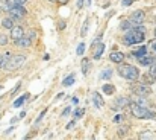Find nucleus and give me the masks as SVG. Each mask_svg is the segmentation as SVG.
<instances>
[{
  "label": "nucleus",
  "mask_w": 156,
  "mask_h": 140,
  "mask_svg": "<svg viewBox=\"0 0 156 140\" xmlns=\"http://www.w3.org/2000/svg\"><path fill=\"white\" fill-rule=\"evenodd\" d=\"M24 62H26V55H14V56H11L8 61V66H6V70L9 72H12V70H18L21 69L23 66H24Z\"/></svg>",
  "instance_id": "obj_4"
},
{
  "label": "nucleus",
  "mask_w": 156,
  "mask_h": 140,
  "mask_svg": "<svg viewBox=\"0 0 156 140\" xmlns=\"http://www.w3.org/2000/svg\"><path fill=\"white\" fill-rule=\"evenodd\" d=\"M80 66H82V73H83V75H87L88 70H89V61L85 58V60H82V64H80Z\"/></svg>",
  "instance_id": "obj_27"
},
{
  "label": "nucleus",
  "mask_w": 156,
  "mask_h": 140,
  "mask_svg": "<svg viewBox=\"0 0 156 140\" xmlns=\"http://www.w3.org/2000/svg\"><path fill=\"white\" fill-rule=\"evenodd\" d=\"M64 27H65V21H61L59 23V29H64Z\"/></svg>",
  "instance_id": "obj_44"
},
{
  "label": "nucleus",
  "mask_w": 156,
  "mask_h": 140,
  "mask_svg": "<svg viewBox=\"0 0 156 140\" xmlns=\"http://www.w3.org/2000/svg\"><path fill=\"white\" fill-rule=\"evenodd\" d=\"M83 113H85V111H83L82 108H79V110H76V111H74V117H82V116H83Z\"/></svg>",
  "instance_id": "obj_33"
},
{
  "label": "nucleus",
  "mask_w": 156,
  "mask_h": 140,
  "mask_svg": "<svg viewBox=\"0 0 156 140\" xmlns=\"http://www.w3.org/2000/svg\"><path fill=\"white\" fill-rule=\"evenodd\" d=\"M139 140H155V139H153L152 132H148V131H142L141 134H139Z\"/></svg>",
  "instance_id": "obj_26"
},
{
  "label": "nucleus",
  "mask_w": 156,
  "mask_h": 140,
  "mask_svg": "<svg viewBox=\"0 0 156 140\" xmlns=\"http://www.w3.org/2000/svg\"><path fill=\"white\" fill-rule=\"evenodd\" d=\"M155 82V78L150 75V73H146L144 76H142V81H141V84H146V85H152Z\"/></svg>",
  "instance_id": "obj_18"
},
{
  "label": "nucleus",
  "mask_w": 156,
  "mask_h": 140,
  "mask_svg": "<svg viewBox=\"0 0 156 140\" xmlns=\"http://www.w3.org/2000/svg\"><path fill=\"white\" fill-rule=\"evenodd\" d=\"M83 52H85V43H80L77 46V49H76V53H77L79 56H82L83 55Z\"/></svg>",
  "instance_id": "obj_30"
},
{
  "label": "nucleus",
  "mask_w": 156,
  "mask_h": 140,
  "mask_svg": "<svg viewBox=\"0 0 156 140\" xmlns=\"http://www.w3.org/2000/svg\"><path fill=\"white\" fill-rule=\"evenodd\" d=\"M102 91H103L105 95H112L114 91H115V87L111 85V84H105L103 87H102Z\"/></svg>",
  "instance_id": "obj_21"
},
{
  "label": "nucleus",
  "mask_w": 156,
  "mask_h": 140,
  "mask_svg": "<svg viewBox=\"0 0 156 140\" xmlns=\"http://www.w3.org/2000/svg\"><path fill=\"white\" fill-rule=\"evenodd\" d=\"M0 90H2V87H0Z\"/></svg>",
  "instance_id": "obj_49"
},
{
  "label": "nucleus",
  "mask_w": 156,
  "mask_h": 140,
  "mask_svg": "<svg viewBox=\"0 0 156 140\" xmlns=\"http://www.w3.org/2000/svg\"><path fill=\"white\" fill-rule=\"evenodd\" d=\"M6 44H8V37L0 34V46H6Z\"/></svg>",
  "instance_id": "obj_32"
},
{
  "label": "nucleus",
  "mask_w": 156,
  "mask_h": 140,
  "mask_svg": "<svg viewBox=\"0 0 156 140\" xmlns=\"http://www.w3.org/2000/svg\"><path fill=\"white\" fill-rule=\"evenodd\" d=\"M73 84H74V75H70V76H67V78L62 81V85L64 87H70Z\"/></svg>",
  "instance_id": "obj_24"
},
{
  "label": "nucleus",
  "mask_w": 156,
  "mask_h": 140,
  "mask_svg": "<svg viewBox=\"0 0 156 140\" xmlns=\"http://www.w3.org/2000/svg\"><path fill=\"white\" fill-rule=\"evenodd\" d=\"M58 3L59 5H65V3H68V0H58Z\"/></svg>",
  "instance_id": "obj_43"
},
{
  "label": "nucleus",
  "mask_w": 156,
  "mask_h": 140,
  "mask_svg": "<svg viewBox=\"0 0 156 140\" xmlns=\"http://www.w3.org/2000/svg\"><path fill=\"white\" fill-rule=\"evenodd\" d=\"M138 62L141 64V66H153L155 64V56H150V55H146V56H141V58H138Z\"/></svg>",
  "instance_id": "obj_13"
},
{
  "label": "nucleus",
  "mask_w": 156,
  "mask_h": 140,
  "mask_svg": "<svg viewBox=\"0 0 156 140\" xmlns=\"http://www.w3.org/2000/svg\"><path fill=\"white\" fill-rule=\"evenodd\" d=\"M144 20H146V12L141 11V9L133 11V12L130 14V17H129V21L133 25V26H139V25H142Z\"/></svg>",
  "instance_id": "obj_7"
},
{
  "label": "nucleus",
  "mask_w": 156,
  "mask_h": 140,
  "mask_svg": "<svg viewBox=\"0 0 156 140\" xmlns=\"http://www.w3.org/2000/svg\"><path fill=\"white\" fill-rule=\"evenodd\" d=\"M132 91H133V95H138V96H144L147 97L150 96L153 91H152V88L150 85H146V84H132Z\"/></svg>",
  "instance_id": "obj_5"
},
{
  "label": "nucleus",
  "mask_w": 156,
  "mask_h": 140,
  "mask_svg": "<svg viewBox=\"0 0 156 140\" xmlns=\"http://www.w3.org/2000/svg\"><path fill=\"white\" fill-rule=\"evenodd\" d=\"M2 25H3V27H6V29H14V20L9 17V18H3L2 20Z\"/></svg>",
  "instance_id": "obj_19"
},
{
  "label": "nucleus",
  "mask_w": 156,
  "mask_h": 140,
  "mask_svg": "<svg viewBox=\"0 0 156 140\" xmlns=\"http://www.w3.org/2000/svg\"><path fill=\"white\" fill-rule=\"evenodd\" d=\"M35 134H36V132H35V131H32V132H30V134H27V136H26V137H24V139H30V137H34V136H35Z\"/></svg>",
  "instance_id": "obj_42"
},
{
  "label": "nucleus",
  "mask_w": 156,
  "mask_h": 140,
  "mask_svg": "<svg viewBox=\"0 0 156 140\" xmlns=\"http://www.w3.org/2000/svg\"><path fill=\"white\" fill-rule=\"evenodd\" d=\"M49 2H58V0H49Z\"/></svg>",
  "instance_id": "obj_47"
},
{
  "label": "nucleus",
  "mask_w": 156,
  "mask_h": 140,
  "mask_svg": "<svg viewBox=\"0 0 156 140\" xmlns=\"http://www.w3.org/2000/svg\"><path fill=\"white\" fill-rule=\"evenodd\" d=\"M123 119H124V116H121V114H117V116L114 117V122H115V123H120Z\"/></svg>",
  "instance_id": "obj_34"
},
{
  "label": "nucleus",
  "mask_w": 156,
  "mask_h": 140,
  "mask_svg": "<svg viewBox=\"0 0 156 140\" xmlns=\"http://www.w3.org/2000/svg\"><path fill=\"white\" fill-rule=\"evenodd\" d=\"M9 15L12 20H21V18L26 15V8L23 6H12L9 11Z\"/></svg>",
  "instance_id": "obj_8"
},
{
  "label": "nucleus",
  "mask_w": 156,
  "mask_h": 140,
  "mask_svg": "<svg viewBox=\"0 0 156 140\" xmlns=\"http://www.w3.org/2000/svg\"><path fill=\"white\" fill-rule=\"evenodd\" d=\"M23 37H24V31H23L21 26H15L14 29H11V38H12L14 41H18V40L23 38Z\"/></svg>",
  "instance_id": "obj_9"
},
{
  "label": "nucleus",
  "mask_w": 156,
  "mask_h": 140,
  "mask_svg": "<svg viewBox=\"0 0 156 140\" xmlns=\"http://www.w3.org/2000/svg\"><path fill=\"white\" fill-rule=\"evenodd\" d=\"M155 37H156V29H155Z\"/></svg>",
  "instance_id": "obj_48"
},
{
  "label": "nucleus",
  "mask_w": 156,
  "mask_h": 140,
  "mask_svg": "<svg viewBox=\"0 0 156 140\" xmlns=\"http://www.w3.org/2000/svg\"><path fill=\"white\" fill-rule=\"evenodd\" d=\"M8 61H9L8 56H2V55H0V69H6Z\"/></svg>",
  "instance_id": "obj_29"
},
{
  "label": "nucleus",
  "mask_w": 156,
  "mask_h": 140,
  "mask_svg": "<svg viewBox=\"0 0 156 140\" xmlns=\"http://www.w3.org/2000/svg\"><path fill=\"white\" fill-rule=\"evenodd\" d=\"M130 104H132V102H130L129 97H126V96H120V97H117V99H115V101L112 102L111 108H112L114 111H120V110H124L126 107H129Z\"/></svg>",
  "instance_id": "obj_6"
},
{
  "label": "nucleus",
  "mask_w": 156,
  "mask_h": 140,
  "mask_svg": "<svg viewBox=\"0 0 156 140\" xmlns=\"http://www.w3.org/2000/svg\"><path fill=\"white\" fill-rule=\"evenodd\" d=\"M74 125H76V122H70L68 125H67V130H71V128H73Z\"/></svg>",
  "instance_id": "obj_41"
},
{
  "label": "nucleus",
  "mask_w": 156,
  "mask_h": 140,
  "mask_svg": "<svg viewBox=\"0 0 156 140\" xmlns=\"http://www.w3.org/2000/svg\"><path fill=\"white\" fill-rule=\"evenodd\" d=\"M83 3H85V0H77V5H76V8H77V9H82V8H83Z\"/></svg>",
  "instance_id": "obj_37"
},
{
  "label": "nucleus",
  "mask_w": 156,
  "mask_h": 140,
  "mask_svg": "<svg viewBox=\"0 0 156 140\" xmlns=\"http://www.w3.org/2000/svg\"><path fill=\"white\" fill-rule=\"evenodd\" d=\"M147 50H148L147 47H146V46H142V47H139L138 50H135L132 55H133V56L138 60V58H141V56H146V55H147Z\"/></svg>",
  "instance_id": "obj_15"
},
{
  "label": "nucleus",
  "mask_w": 156,
  "mask_h": 140,
  "mask_svg": "<svg viewBox=\"0 0 156 140\" xmlns=\"http://www.w3.org/2000/svg\"><path fill=\"white\" fill-rule=\"evenodd\" d=\"M88 27H89V20H85L83 21V26H82V31H80V37H87L88 34Z\"/></svg>",
  "instance_id": "obj_25"
},
{
  "label": "nucleus",
  "mask_w": 156,
  "mask_h": 140,
  "mask_svg": "<svg viewBox=\"0 0 156 140\" xmlns=\"http://www.w3.org/2000/svg\"><path fill=\"white\" fill-rule=\"evenodd\" d=\"M77 102H79V99H77V97H73V104H76V105H77Z\"/></svg>",
  "instance_id": "obj_45"
},
{
  "label": "nucleus",
  "mask_w": 156,
  "mask_h": 140,
  "mask_svg": "<svg viewBox=\"0 0 156 140\" xmlns=\"http://www.w3.org/2000/svg\"><path fill=\"white\" fill-rule=\"evenodd\" d=\"M94 46H95V49H94V52H93V56H94V60H100V56L103 55V50H105V44L94 43Z\"/></svg>",
  "instance_id": "obj_11"
},
{
  "label": "nucleus",
  "mask_w": 156,
  "mask_h": 140,
  "mask_svg": "<svg viewBox=\"0 0 156 140\" xmlns=\"http://www.w3.org/2000/svg\"><path fill=\"white\" fill-rule=\"evenodd\" d=\"M47 113V108H46V110H43V111H41V114H40V117H38V119H36V123L40 122V120H41V119H43V116L44 114Z\"/></svg>",
  "instance_id": "obj_39"
},
{
  "label": "nucleus",
  "mask_w": 156,
  "mask_h": 140,
  "mask_svg": "<svg viewBox=\"0 0 156 140\" xmlns=\"http://www.w3.org/2000/svg\"><path fill=\"white\" fill-rule=\"evenodd\" d=\"M87 5H88V6H89V5H91V0H87Z\"/></svg>",
  "instance_id": "obj_46"
},
{
  "label": "nucleus",
  "mask_w": 156,
  "mask_h": 140,
  "mask_svg": "<svg viewBox=\"0 0 156 140\" xmlns=\"http://www.w3.org/2000/svg\"><path fill=\"white\" fill-rule=\"evenodd\" d=\"M99 78L102 79V81H108V79L112 78V69H105L102 73H100V76Z\"/></svg>",
  "instance_id": "obj_16"
},
{
  "label": "nucleus",
  "mask_w": 156,
  "mask_h": 140,
  "mask_svg": "<svg viewBox=\"0 0 156 140\" xmlns=\"http://www.w3.org/2000/svg\"><path fill=\"white\" fill-rule=\"evenodd\" d=\"M127 132H129V125H121V126H118V131H117L118 137H121L123 139Z\"/></svg>",
  "instance_id": "obj_20"
},
{
  "label": "nucleus",
  "mask_w": 156,
  "mask_h": 140,
  "mask_svg": "<svg viewBox=\"0 0 156 140\" xmlns=\"http://www.w3.org/2000/svg\"><path fill=\"white\" fill-rule=\"evenodd\" d=\"M146 38V29L142 26H135L126 31V35H124V43L130 46V44H138V43H142Z\"/></svg>",
  "instance_id": "obj_1"
},
{
  "label": "nucleus",
  "mask_w": 156,
  "mask_h": 140,
  "mask_svg": "<svg viewBox=\"0 0 156 140\" xmlns=\"http://www.w3.org/2000/svg\"><path fill=\"white\" fill-rule=\"evenodd\" d=\"M27 97H29V95H23L21 97H18V99H15V102H14V108H20L21 105L24 104V101H26Z\"/></svg>",
  "instance_id": "obj_22"
},
{
  "label": "nucleus",
  "mask_w": 156,
  "mask_h": 140,
  "mask_svg": "<svg viewBox=\"0 0 156 140\" xmlns=\"http://www.w3.org/2000/svg\"><path fill=\"white\" fill-rule=\"evenodd\" d=\"M130 102L139 105V107H144V108H147V105H150L146 97H144V96H138V95H133V96L130 97Z\"/></svg>",
  "instance_id": "obj_10"
},
{
  "label": "nucleus",
  "mask_w": 156,
  "mask_h": 140,
  "mask_svg": "<svg viewBox=\"0 0 156 140\" xmlns=\"http://www.w3.org/2000/svg\"><path fill=\"white\" fill-rule=\"evenodd\" d=\"M118 73L121 75L123 78H126L127 81H136L139 76V70L135 67V66H130V64H124L118 69Z\"/></svg>",
  "instance_id": "obj_3"
},
{
  "label": "nucleus",
  "mask_w": 156,
  "mask_h": 140,
  "mask_svg": "<svg viewBox=\"0 0 156 140\" xmlns=\"http://www.w3.org/2000/svg\"><path fill=\"white\" fill-rule=\"evenodd\" d=\"M18 88H20V82H18L17 84V87L14 88V90H12V91H11V96H15V93H17L18 91Z\"/></svg>",
  "instance_id": "obj_38"
},
{
  "label": "nucleus",
  "mask_w": 156,
  "mask_h": 140,
  "mask_svg": "<svg viewBox=\"0 0 156 140\" xmlns=\"http://www.w3.org/2000/svg\"><path fill=\"white\" fill-rule=\"evenodd\" d=\"M147 49L152 52V55L156 58V40H153V41H150V43H148V47H147Z\"/></svg>",
  "instance_id": "obj_28"
},
{
  "label": "nucleus",
  "mask_w": 156,
  "mask_h": 140,
  "mask_svg": "<svg viewBox=\"0 0 156 140\" xmlns=\"http://www.w3.org/2000/svg\"><path fill=\"white\" fill-rule=\"evenodd\" d=\"M132 3H133V0H123V2H121L123 6H130Z\"/></svg>",
  "instance_id": "obj_36"
},
{
  "label": "nucleus",
  "mask_w": 156,
  "mask_h": 140,
  "mask_svg": "<svg viewBox=\"0 0 156 140\" xmlns=\"http://www.w3.org/2000/svg\"><path fill=\"white\" fill-rule=\"evenodd\" d=\"M15 44H17L18 47H29V46L32 44V40H30L29 37H26V35H24L23 38H20L18 41H15Z\"/></svg>",
  "instance_id": "obj_14"
},
{
  "label": "nucleus",
  "mask_w": 156,
  "mask_h": 140,
  "mask_svg": "<svg viewBox=\"0 0 156 140\" xmlns=\"http://www.w3.org/2000/svg\"><path fill=\"white\" fill-rule=\"evenodd\" d=\"M129 108H130L132 116L136 117V119H153V120H156V113L152 111V110H148V108L139 107V105L133 104V102L129 105Z\"/></svg>",
  "instance_id": "obj_2"
},
{
  "label": "nucleus",
  "mask_w": 156,
  "mask_h": 140,
  "mask_svg": "<svg viewBox=\"0 0 156 140\" xmlns=\"http://www.w3.org/2000/svg\"><path fill=\"white\" fill-rule=\"evenodd\" d=\"M148 73H150V75L156 79V62L153 64V66H150V67H148Z\"/></svg>",
  "instance_id": "obj_31"
},
{
  "label": "nucleus",
  "mask_w": 156,
  "mask_h": 140,
  "mask_svg": "<svg viewBox=\"0 0 156 140\" xmlns=\"http://www.w3.org/2000/svg\"><path fill=\"white\" fill-rule=\"evenodd\" d=\"M11 8H12V5L9 3V0H0V9L2 11H11Z\"/></svg>",
  "instance_id": "obj_23"
},
{
  "label": "nucleus",
  "mask_w": 156,
  "mask_h": 140,
  "mask_svg": "<svg viewBox=\"0 0 156 140\" xmlns=\"http://www.w3.org/2000/svg\"><path fill=\"white\" fill-rule=\"evenodd\" d=\"M109 60H111L112 62L121 64V62L124 61V53H121V52H111V55H109Z\"/></svg>",
  "instance_id": "obj_12"
},
{
  "label": "nucleus",
  "mask_w": 156,
  "mask_h": 140,
  "mask_svg": "<svg viewBox=\"0 0 156 140\" xmlns=\"http://www.w3.org/2000/svg\"><path fill=\"white\" fill-rule=\"evenodd\" d=\"M35 35H36V31H34V29H32V31H29V32L26 34V37H29V38L32 40V38H34Z\"/></svg>",
  "instance_id": "obj_35"
},
{
  "label": "nucleus",
  "mask_w": 156,
  "mask_h": 140,
  "mask_svg": "<svg viewBox=\"0 0 156 140\" xmlns=\"http://www.w3.org/2000/svg\"><path fill=\"white\" fill-rule=\"evenodd\" d=\"M93 99H94V105L97 107V108H102L105 105V101L102 99V96L99 95V93H94V96H93Z\"/></svg>",
  "instance_id": "obj_17"
},
{
  "label": "nucleus",
  "mask_w": 156,
  "mask_h": 140,
  "mask_svg": "<svg viewBox=\"0 0 156 140\" xmlns=\"http://www.w3.org/2000/svg\"><path fill=\"white\" fill-rule=\"evenodd\" d=\"M68 114H70V107H67V108L62 111V117H65V116H68Z\"/></svg>",
  "instance_id": "obj_40"
}]
</instances>
